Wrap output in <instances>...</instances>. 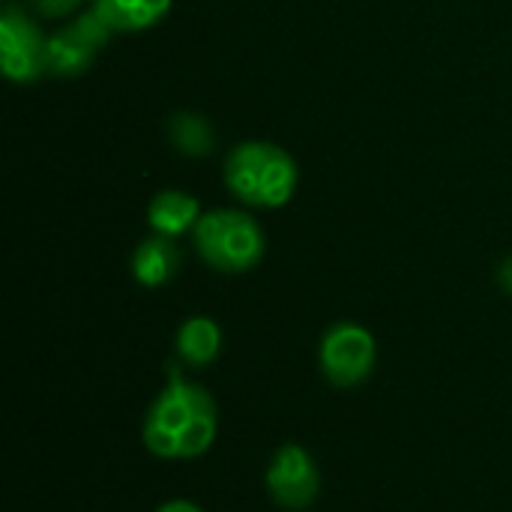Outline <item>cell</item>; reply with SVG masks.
Returning <instances> with one entry per match:
<instances>
[{
  "instance_id": "52a82bcc",
  "label": "cell",
  "mask_w": 512,
  "mask_h": 512,
  "mask_svg": "<svg viewBox=\"0 0 512 512\" xmlns=\"http://www.w3.org/2000/svg\"><path fill=\"white\" fill-rule=\"evenodd\" d=\"M270 498L282 510H306L315 504L321 492V477L315 459L300 447V444H282L264 474Z\"/></svg>"
},
{
  "instance_id": "6da1fadb",
  "label": "cell",
  "mask_w": 512,
  "mask_h": 512,
  "mask_svg": "<svg viewBox=\"0 0 512 512\" xmlns=\"http://www.w3.org/2000/svg\"><path fill=\"white\" fill-rule=\"evenodd\" d=\"M219 432V408L213 396L183 378L177 366L168 369L165 390L144 414V444L159 459H198Z\"/></svg>"
},
{
  "instance_id": "7c38bea8",
  "label": "cell",
  "mask_w": 512,
  "mask_h": 512,
  "mask_svg": "<svg viewBox=\"0 0 512 512\" xmlns=\"http://www.w3.org/2000/svg\"><path fill=\"white\" fill-rule=\"evenodd\" d=\"M168 141L180 156L204 159L216 150V129L213 123L198 111H177L165 123Z\"/></svg>"
},
{
  "instance_id": "277c9868",
  "label": "cell",
  "mask_w": 512,
  "mask_h": 512,
  "mask_svg": "<svg viewBox=\"0 0 512 512\" xmlns=\"http://www.w3.org/2000/svg\"><path fill=\"white\" fill-rule=\"evenodd\" d=\"M0 69L12 84H33L48 72V33L15 3L0 12Z\"/></svg>"
},
{
  "instance_id": "ba28073f",
  "label": "cell",
  "mask_w": 512,
  "mask_h": 512,
  "mask_svg": "<svg viewBox=\"0 0 512 512\" xmlns=\"http://www.w3.org/2000/svg\"><path fill=\"white\" fill-rule=\"evenodd\" d=\"M201 216L204 213H201L198 198H192L180 189H162L147 204V225L153 228V234L171 237V240L195 231Z\"/></svg>"
},
{
  "instance_id": "4fadbf2b",
  "label": "cell",
  "mask_w": 512,
  "mask_h": 512,
  "mask_svg": "<svg viewBox=\"0 0 512 512\" xmlns=\"http://www.w3.org/2000/svg\"><path fill=\"white\" fill-rule=\"evenodd\" d=\"M84 0H30L33 12L39 18H48V21H60V18H69L72 12L81 9Z\"/></svg>"
},
{
  "instance_id": "5b68a950",
  "label": "cell",
  "mask_w": 512,
  "mask_h": 512,
  "mask_svg": "<svg viewBox=\"0 0 512 512\" xmlns=\"http://www.w3.org/2000/svg\"><path fill=\"white\" fill-rule=\"evenodd\" d=\"M114 30L102 21V15L90 6L78 12L72 21L60 24L48 33V72L57 78H78L84 75L99 51L108 45Z\"/></svg>"
},
{
  "instance_id": "8992f818",
  "label": "cell",
  "mask_w": 512,
  "mask_h": 512,
  "mask_svg": "<svg viewBox=\"0 0 512 512\" xmlns=\"http://www.w3.org/2000/svg\"><path fill=\"white\" fill-rule=\"evenodd\" d=\"M375 336L354 324V321H339L333 324L318 348V360H321V372L330 384L336 387H357L363 384L372 369H375Z\"/></svg>"
},
{
  "instance_id": "30bf717a",
  "label": "cell",
  "mask_w": 512,
  "mask_h": 512,
  "mask_svg": "<svg viewBox=\"0 0 512 512\" xmlns=\"http://www.w3.org/2000/svg\"><path fill=\"white\" fill-rule=\"evenodd\" d=\"M90 6L114 33H141L162 24L174 0H93Z\"/></svg>"
},
{
  "instance_id": "7a4b0ae2",
  "label": "cell",
  "mask_w": 512,
  "mask_h": 512,
  "mask_svg": "<svg viewBox=\"0 0 512 512\" xmlns=\"http://www.w3.org/2000/svg\"><path fill=\"white\" fill-rule=\"evenodd\" d=\"M222 180L240 204L279 210L294 198L300 171L285 147L273 141H240L225 156Z\"/></svg>"
},
{
  "instance_id": "3957f363",
  "label": "cell",
  "mask_w": 512,
  "mask_h": 512,
  "mask_svg": "<svg viewBox=\"0 0 512 512\" xmlns=\"http://www.w3.org/2000/svg\"><path fill=\"white\" fill-rule=\"evenodd\" d=\"M192 240L201 261L228 276L255 270L267 252V234L261 222L252 213L234 207L207 210L198 219Z\"/></svg>"
},
{
  "instance_id": "5bb4252c",
  "label": "cell",
  "mask_w": 512,
  "mask_h": 512,
  "mask_svg": "<svg viewBox=\"0 0 512 512\" xmlns=\"http://www.w3.org/2000/svg\"><path fill=\"white\" fill-rule=\"evenodd\" d=\"M498 282H501V288H504L507 294H512V255L501 261V267H498Z\"/></svg>"
},
{
  "instance_id": "9a60e30c",
  "label": "cell",
  "mask_w": 512,
  "mask_h": 512,
  "mask_svg": "<svg viewBox=\"0 0 512 512\" xmlns=\"http://www.w3.org/2000/svg\"><path fill=\"white\" fill-rule=\"evenodd\" d=\"M156 512H204L201 507H195L192 501H168V504H162Z\"/></svg>"
},
{
  "instance_id": "9c48e42d",
  "label": "cell",
  "mask_w": 512,
  "mask_h": 512,
  "mask_svg": "<svg viewBox=\"0 0 512 512\" xmlns=\"http://www.w3.org/2000/svg\"><path fill=\"white\" fill-rule=\"evenodd\" d=\"M180 270V249L171 237H147L132 252V276L144 288L168 285Z\"/></svg>"
},
{
  "instance_id": "8fae6325",
  "label": "cell",
  "mask_w": 512,
  "mask_h": 512,
  "mask_svg": "<svg viewBox=\"0 0 512 512\" xmlns=\"http://www.w3.org/2000/svg\"><path fill=\"white\" fill-rule=\"evenodd\" d=\"M219 351H222V330L213 318L195 315L186 318L183 327L177 330V354L186 366L204 369L219 357Z\"/></svg>"
}]
</instances>
